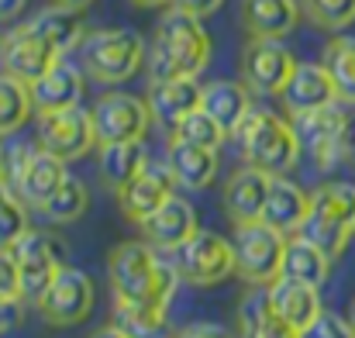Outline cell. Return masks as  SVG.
I'll return each mask as SVG.
<instances>
[{
	"instance_id": "cell-1",
	"label": "cell",
	"mask_w": 355,
	"mask_h": 338,
	"mask_svg": "<svg viewBox=\"0 0 355 338\" xmlns=\"http://www.w3.org/2000/svg\"><path fill=\"white\" fill-rule=\"evenodd\" d=\"M204 17L169 7L159 24L155 38L145 52L148 80H180V76H200L211 62V35L200 24Z\"/></svg>"
},
{
	"instance_id": "cell-2",
	"label": "cell",
	"mask_w": 355,
	"mask_h": 338,
	"mask_svg": "<svg viewBox=\"0 0 355 338\" xmlns=\"http://www.w3.org/2000/svg\"><path fill=\"white\" fill-rule=\"evenodd\" d=\"M111 290L114 301L124 304H155L169 307L180 287V273L173 259H162V252L148 242H124L111 252Z\"/></svg>"
},
{
	"instance_id": "cell-3",
	"label": "cell",
	"mask_w": 355,
	"mask_h": 338,
	"mask_svg": "<svg viewBox=\"0 0 355 338\" xmlns=\"http://www.w3.org/2000/svg\"><path fill=\"white\" fill-rule=\"evenodd\" d=\"M241 159L248 166H259L272 176H286L300 162V138L293 131V121L279 117L276 111L252 108L248 117L235 131Z\"/></svg>"
},
{
	"instance_id": "cell-4",
	"label": "cell",
	"mask_w": 355,
	"mask_h": 338,
	"mask_svg": "<svg viewBox=\"0 0 355 338\" xmlns=\"http://www.w3.org/2000/svg\"><path fill=\"white\" fill-rule=\"evenodd\" d=\"M80 62H83V73L97 83H124L131 80L141 62H145V38L135 31V28H101V31H90L83 35L80 42Z\"/></svg>"
},
{
	"instance_id": "cell-5",
	"label": "cell",
	"mask_w": 355,
	"mask_h": 338,
	"mask_svg": "<svg viewBox=\"0 0 355 338\" xmlns=\"http://www.w3.org/2000/svg\"><path fill=\"white\" fill-rule=\"evenodd\" d=\"M300 235L321 245L331 259L355 238V183H324L311 194Z\"/></svg>"
},
{
	"instance_id": "cell-6",
	"label": "cell",
	"mask_w": 355,
	"mask_h": 338,
	"mask_svg": "<svg viewBox=\"0 0 355 338\" xmlns=\"http://www.w3.org/2000/svg\"><path fill=\"white\" fill-rule=\"evenodd\" d=\"M286 238L290 235L276 231L272 225H266L262 218L235 225V235H232L235 276H241L248 287H269L272 280H279Z\"/></svg>"
},
{
	"instance_id": "cell-7",
	"label": "cell",
	"mask_w": 355,
	"mask_h": 338,
	"mask_svg": "<svg viewBox=\"0 0 355 338\" xmlns=\"http://www.w3.org/2000/svg\"><path fill=\"white\" fill-rule=\"evenodd\" d=\"M349 114L335 104L318 108L307 114H293V131L300 138V152H307V159L321 169L331 173L335 166H342L349 159Z\"/></svg>"
},
{
	"instance_id": "cell-8",
	"label": "cell",
	"mask_w": 355,
	"mask_h": 338,
	"mask_svg": "<svg viewBox=\"0 0 355 338\" xmlns=\"http://www.w3.org/2000/svg\"><path fill=\"white\" fill-rule=\"evenodd\" d=\"M173 266L183 283L190 287H218L228 276H235V248L232 238H221L218 231L197 228L180 248L169 252Z\"/></svg>"
},
{
	"instance_id": "cell-9",
	"label": "cell",
	"mask_w": 355,
	"mask_h": 338,
	"mask_svg": "<svg viewBox=\"0 0 355 338\" xmlns=\"http://www.w3.org/2000/svg\"><path fill=\"white\" fill-rule=\"evenodd\" d=\"M94 301H97V287H94V276L87 269H76V266H62L55 273V280L45 287V294L35 301V311L42 314L45 325L52 328H73V325H83L94 311Z\"/></svg>"
},
{
	"instance_id": "cell-10",
	"label": "cell",
	"mask_w": 355,
	"mask_h": 338,
	"mask_svg": "<svg viewBox=\"0 0 355 338\" xmlns=\"http://www.w3.org/2000/svg\"><path fill=\"white\" fill-rule=\"evenodd\" d=\"M94 131H97V145H111V142H138L145 138L148 124H152V111L148 101L124 94V90H111L104 94L94 108Z\"/></svg>"
},
{
	"instance_id": "cell-11",
	"label": "cell",
	"mask_w": 355,
	"mask_h": 338,
	"mask_svg": "<svg viewBox=\"0 0 355 338\" xmlns=\"http://www.w3.org/2000/svg\"><path fill=\"white\" fill-rule=\"evenodd\" d=\"M10 248H14V259H17L21 301H38L45 294V287L55 280V273L66 266L62 262V245H55V238H49L45 231L28 228Z\"/></svg>"
},
{
	"instance_id": "cell-12",
	"label": "cell",
	"mask_w": 355,
	"mask_h": 338,
	"mask_svg": "<svg viewBox=\"0 0 355 338\" xmlns=\"http://www.w3.org/2000/svg\"><path fill=\"white\" fill-rule=\"evenodd\" d=\"M38 145L66 162L83 159L94 145H97V131H94V117L87 108H66V111L38 114Z\"/></svg>"
},
{
	"instance_id": "cell-13",
	"label": "cell",
	"mask_w": 355,
	"mask_h": 338,
	"mask_svg": "<svg viewBox=\"0 0 355 338\" xmlns=\"http://www.w3.org/2000/svg\"><path fill=\"white\" fill-rule=\"evenodd\" d=\"M293 66H297V59L286 45H279V38H252L245 49V59H241V76L252 94L279 97Z\"/></svg>"
},
{
	"instance_id": "cell-14",
	"label": "cell",
	"mask_w": 355,
	"mask_h": 338,
	"mask_svg": "<svg viewBox=\"0 0 355 338\" xmlns=\"http://www.w3.org/2000/svg\"><path fill=\"white\" fill-rule=\"evenodd\" d=\"M59 59H62V56L35 31L31 21L0 38V69L10 73V76H17V80H24V83L38 80V76H42L49 66H55Z\"/></svg>"
},
{
	"instance_id": "cell-15",
	"label": "cell",
	"mask_w": 355,
	"mask_h": 338,
	"mask_svg": "<svg viewBox=\"0 0 355 338\" xmlns=\"http://www.w3.org/2000/svg\"><path fill=\"white\" fill-rule=\"evenodd\" d=\"M176 190V180L169 173L166 162H148L131 183H124L118 190V208L121 214L135 225H141L148 214H155Z\"/></svg>"
},
{
	"instance_id": "cell-16",
	"label": "cell",
	"mask_w": 355,
	"mask_h": 338,
	"mask_svg": "<svg viewBox=\"0 0 355 338\" xmlns=\"http://www.w3.org/2000/svg\"><path fill=\"white\" fill-rule=\"evenodd\" d=\"M279 101H283L286 114L293 117V114H307L335 104L338 94H335V83H331V73L324 69V62H297Z\"/></svg>"
},
{
	"instance_id": "cell-17",
	"label": "cell",
	"mask_w": 355,
	"mask_h": 338,
	"mask_svg": "<svg viewBox=\"0 0 355 338\" xmlns=\"http://www.w3.org/2000/svg\"><path fill=\"white\" fill-rule=\"evenodd\" d=\"M28 90H31V108L38 114L66 111L83 101V73L76 66H69L66 59H59L38 80H31Z\"/></svg>"
},
{
	"instance_id": "cell-18",
	"label": "cell",
	"mask_w": 355,
	"mask_h": 338,
	"mask_svg": "<svg viewBox=\"0 0 355 338\" xmlns=\"http://www.w3.org/2000/svg\"><path fill=\"white\" fill-rule=\"evenodd\" d=\"M197 228L200 225H197L193 204L173 194L155 214H148V218L141 221V238H145L148 245H155L159 252H173V248H180Z\"/></svg>"
},
{
	"instance_id": "cell-19",
	"label": "cell",
	"mask_w": 355,
	"mask_h": 338,
	"mask_svg": "<svg viewBox=\"0 0 355 338\" xmlns=\"http://www.w3.org/2000/svg\"><path fill=\"white\" fill-rule=\"evenodd\" d=\"M266 294H269L272 311H276L290 328H297L300 335H304V332L314 325V318L324 311V307H321V290L311 287V283L290 280V276L272 280V283L266 287Z\"/></svg>"
},
{
	"instance_id": "cell-20",
	"label": "cell",
	"mask_w": 355,
	"mask_h": 338,
	"mask_svg": "<svg viewBox=\"0 0 355 338\" xmlns=\"http://www.w3.org/2000/svg\"><path fill=\"white\" fill-rule=\"evenodd\" d=\"M200 83L197 76H180V80H152L148 83V111H152V121H159L162 128H176L190 111L200 108Z\"/></svg>"
},
{
	"instance_id": "cell-21",
	"label": "cell",
	"mask_w": 355,
	"mask_h": 338,
	"mask_svg": "<svg viewBox=\"0 0 355 338\" xmlns=\"http://www.w3.org/2000/svg\"><path fill=\"white\" fill-rule=\"evenodd\" d=\"M166 166H169L176 187L204 190L218 176V149H204V145H193V142H183L173 135L166 142Z\"/></svg>"
},
{
	"instance_id": "cell-22",
	"label": "cell",
	"mask_w": 355,
	"mask_h": 338,
	"mask_svg": "<svg viewBox=\"0 0 355 338\" xmlns=\"http://www.w3.org/2000/svg\"><path fill=\"white\" fill-rule=\"evenodd\" d=\"M269 180L272 173L259 169V166H241L228 176L225 183V214L241 225V221H259L262 208H266V194H269Z\"/></svg>"
},
{
	"instance_id": "cell-23",
	"label": "cell",
	"mask_w": 355,
	"mask_h": 338,
	"mask_svg": "<svg viewBox=\"0 0 355 338\" xmlns=\"http://www.w3.org/2000/svg\"><path fill=\"white\" fill-rule=\"evenodd\" d=\"M307 201H311V194H304V187H297L286 176H272L266 208H262V221L283 235H297L304 225V214H307Z\"/></svg>"
},
{
	"instance_id": "cell-24",
	"label": "cell",
	"mask_w": 355,
	"mask_h": 338,
	"mask_svg": "<svg viewBox=\"0 0 355 338\" xmlns=\"http://www.w3.org/2000/svg\"><path fill=\"white\" fill-rule=\"evenodd\" d=\"M331 255L314 245L311 238H304L300 231L286 238V248H283V269L279 276H290V280H300V283H311V287H324L328 276H331Z\"/></svg>"
},
{
	"instance_id": "cell-25",
	"label": "cell",
	"mask_w": 355,
	"mask_h": 338,
	"mask_svg": "<svg viewBox=\"0 0 355 338\" xmlns=\"http://www.w3.org/2000/svg\"><path fill=\"white\" fill-rule=\"evenodd\" d=\"M241 17L252 38H283L300 24L297 0H245Z\"/></svg>"
},
{
	"instance_id": "cell-26",
	"label": "cell",
	"mask_w": 355,
	"mask_h": 338,
	"mask_svg": "<svg viewBox=\"0 0 355 338\" xmlns=\"http://www.w3.org/2000/svg\"><path fill=\"white\" fill-rule=\"evenodd\" d=\"M200 108L211 114L228 135H235L238 124L252 111V90L235 80H214L200 90Z\"/></svg>"
},
{
	"instance_id": "cell-27",
	"label": "cell",
	"mask_w": 355,
	"mask_h": 338,
	"mask_svg": "<svg viewBox=\"0 0 355 338\" xmlns=\"http://www.w3.org/2000/svg\"><path fill=\"white\" fill-rule=\"evenodd\" d=\"M66 159H59V155H52V152H45L42 145H38V152L31 155V162H28V169H24V176H21V183H17V197L28 204V208H42L62 183H66Z\"/></svg>"
},
{
	"instance_id": "cell-28",
	"label": "cell",
	"mask_w": 355,
	"mask_h": 338,
	"mask_svg": "<svg viewBox=\"0 0 355 338\" xmlns=\"http://www.w3.org/2000/svg\"><path fill=\"white\" fill-rule=\"evenodd\" d=\"M238 325H241V338H300L297 328H290L269 304L266 287L252 290L241 307H238Z\"/></svg>"
},
{
	"instance_id": "cell-29",
	"label": "cell",
	"mask_w": 355,
	"mask_h": 338,
	"mask_svg": "<svg viewBox=\"0 0 355 338\" xmlns=\"http://www.w3.org/2000/svg\"><path fill=\"white\" fill-rule=\"evenodd\" d=\"M101 176L107 187L121 190L124 183H131L152 159L145 152V138L138 142H111V145H101Z\"/></svg>"
},
{
	"instance_id": "cell-30",
	"label": "cell",
	"mask_w": 355,
	"mask_h": 338,
	"mask_svg": "<svg viewBox=\"0 0 355 338\" xmlns=\"http://www.w3.org/2000/svg\"><path fill=\"white\" fill-rule=\"evenodd\" d=\"M114 325L131 338H169V307L155 304H124L114 301Z\"/></svg>"
},
{
	"instance_id": "cell-31",
	"label": "cell",
	"mask_w": 355,
	"mask_h": 338,
	"mask_svg": "<svg viewBox=\"0 0 355 338\" xmlns=\"http://www.w3.org/2000/svg\"><path fill=\"white\" fill-rule=\"evenodd\" d=\"M324 69L331 73L335 94L342 104H355V38L335 35L324 49Z\"/></svg>"
},
{
	"instance_id": "cell-32",
	"label": "cell",
	"mask_w": 355,
	"mask_h": 338,
	"mask_svg": "<svg viewBox=\"0 0 355 338\" xmlns=\"http://www.w3.org/2000/svg\"><path fill=\"white\" fill-rule=\"evenodd\" d=\"M31 90L24 80L0 69V138H10L31 117Z\"/></svg>"
},
{
	"instance_id": "cell-33",
	"label": "cell",
	"mask_w": 355,
	"mask_h": 338,
	"mask_svg": "<svg viewBox=\"0 0 355 338\" xmlns=\"http://www.w3.org/2000/svg\"><path fill=\"white\" fill-rule=\"evenodd\" d=\"M87 208H90V194H87L83 180L66 176V183H62L38 211H42L52 225H73V221H80V218L87 214Z\"/></svg>"
},
{
	"instance_id": "cell-34",
	"label": "cell",
	"mask_w": 355,
	"mask_h": 338,
	"mask_svg": "<svg viewBox=\"0 0 355 338\" xmlns=\"http://www.w3.org/2000/svg\"><path fill=\"white\" fill-rule=\"evenodd\" d=\"M173 135H176V138H183V142L204 145V149H221V145H225V138H228V131H225L211 114L204 111V108H197V111L187 114V117L173 128Z\"/></svg>"
},
{
	"instance_id": "cell-35",
	"label": "cell",
	"mask_w": 355,
	"mask_h": 338,
	"mask_svg": "<svg viewBox=\"0 0 355 338\" xmlns=\"http://www.w3.org/2000/svg\"><path fill=\"white\" fill-rule=\"evenodd\" d=\"M24 201L0 180V245L10 248L24 231H28V214H24Z\"/></svg>"
},
{
	"instance_id": "cell-36",
	"label": "cell",
	"mask_w": 355,
	"mask_h": 338,
	"mask_svg": "<svg viewBox=\"0 0 355 338\" xmlns=\"http://www.w3.org/2000/svg\"><path fill=\"white\" fill-rule=\"evenodd\" d=\"M304 10L318 28L328 31H342L355 21V0H304Z\"/></svg>"
},
{
	"instance_id": "cell-37",
	"label": "cell",
	"mask_w": 355,
	"mask_h": 338,
	"mask_svg": "<svg viewBox=\"0 0 355 338\" xmlns=\"http://www.w3.org/2000/svg\"><path fill=\"white\" fill-rule=\"evenodd\" d=\"M38 152V145H31V142H24V138H10L7 145H3V183L17 194V183H21V176H24V169H28V162H31V155Z\"/></svg>"
},
{
	"instance_id": "cell-38",
	"label": "cell",
	"mask_w": 355,
	"mask_h": 338,
	"mask_svg": "<svg viewBox=\"0 0 355 338\" xmlns=\"http://www.w3.org/2000/svg\"><path fill=\"white\" fill-rule=\"evenodd\" d=\"M300 338H355V325L349 318L335 314V311H321V314L314 318V325Z\"/></svg>"
},
{
	"instance_id": "cell-39",
	"label": "cell",
	"mask_w": 355,
	"mask_h": 338,
	"mask_svg": "<svg viewBox=\"0 0 355 338\" xmlns=\"http://www.w3.org/2000/svg\"><path fill=\"white\" fill-rule=\"evenodd\" d=\"M0 297H21L17 259H14V248H3V245H0Z\"/></svg>"
},
{
	"instance_id": "cell-40",
	"label": "cell",
	"mask_w": 355,
	"mask_h": 338,
	"mask_svg": "<svg viewBox=\"0 0 355 338\" xmlns=\"http://www.w3.org/2000/svg\"><path fill=\"white\" fill-rule=\"evenodd\" d=\"M24 318V301L21 297H0V335L14 332Z\"/></svg>"
},
{
	"instance_id": "cell-41",
	"label": "cell",
	"mask_w": 355,
	"mask_h": 338,
	"mask_svg": "<svg viewBox=\"0 0 355 338\" xmlns=\"http://www.w3.org/2000/svg\"><path fill=\"white\" fill-rule=\"evenodd\" d=\"M169 338H232V335L225 328H218V325H187V328L173 332Z\"/></svg>"
},
{
	"instance_id": "cell-42",
	"label": "cell",
	"mask_w": 355,
	"mask_h": 338,
	"mask_svg": "<svg viewBox=\"0 0 355 338\" xmlns=\"http://www.w3.org/2000/svg\"><path fill=\"white\" fill-rule=\"evenodd\" d=\"M221 3H225V0H173V7H180V10H190V14H197V17H207V14H214Z\"/></svg>"
},
{
	"instance_id": "cell-43",
	"label": "cell",
	"mask_w": 355,
	"mask_h": 338,
	"mask_svg": "<svg viewBox=\"0 0 355 338\" xmlns=\"http://www.w3.org/2000/svg\"><path fill=\"white\" fill-rule=\"evenodd\" d=\"M24 3H28V0H0V24H3V21H14V17L24 10Z\"/></svg>"
},
{
	"instance_id": "cell-44",
	"label": "cell",
	"mask_w": 355,
	"mask_h": 338,
	"mask_svg": "<svg viewBox=\"0 0 355 338\" xmlns=\"http://www.w3.org/2000/svg\"><path fill=\"white\" fill-rule=\"evenodd\" d=\"M90 338H131V335H128V332H121L118 325L111 321V325H104V328H97V332H94V335H90Z\"/></svg>"
},
{
	"instance_id": "cell-45",
	"label": "cell",
	"mask_w": 355,
	"mask_h": 338,
	"mask_svg": "<svg viewBox=\"0 0 355 338\" xmlns=\"http://www.w3.org/2000/svg\"><path fill=\"white\" fill-rule=\"evenodd\" d=\"M55 3H62V7H73V10H83V7H90L94 0H55Z\"/></svg>"
},
{
	"instance_id": "cell-46",
	"label": "cell",
	"mask_w": 355,
	"mask_h": 338,
	"mask_svg": "<svg viewBox=\"0 0 355 338\" xmlns=\"http://www.w3.org/2000/svg\"><path fill=\"white\" fill-rule=\"evenodd\" d=\"M349 159L355 162V117L349 121Z\"/></svg>"
},
{
	"instance_id": "cell-47",
	"label": "cell",
	"mask_w": 355,
	"mask_h": 338,
	"mask_svg": "<svg viewBox=\"0 0 355 338\" xmlns=\"http://www.w3.org/2000/svg\"><path fill=\"white\" fill-rule=\"evenodd\" d=\"M135 7H162V3H173V0H131Z\"/></svg>"
},
{
	"instance_id": "cell-48",
	"label": "cell",
	"mask_w": 355,
	"mask_h": 338,
	"mask_svg": "<svg viewBox=\"0 0 355 338\" xmlns=\"http://www.w3.org/2000/svg\"><path fill=\"white\" fill-rule=\"evenodd\" d=\"M0 176H3V145H0Z\"/></svg>"
},
{
	"instance_id": "cell-49",
	"label": "cell",
	"mask_w": 355,
	"mask_h": 338,
	"mask_svg": "<svg viewBox=\"0 0 355 338\" xmlns=\"http://www.w3.org/2000/svg\"><path fill=\"white\" fill-rule=\"evenodd\" d=\"M349 321L355 325V301H352V311H349Z\"/></svg>"
}]
</instances>
